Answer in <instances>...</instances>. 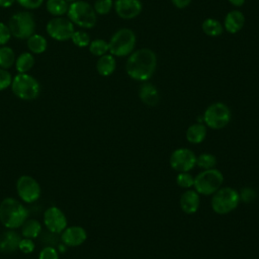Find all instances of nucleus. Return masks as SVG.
<instances>
[{
	"label": "nucleus",
	"mask_w": 259,
	"mask_h": 259,
	"mask_svg": "<svg viewBox=\"0 0 259 259\" xmlns=\"http://www.w3.org/2000/svg\"><path fill=\"white\" fill-rule=\"evenodd\" d=\"M157 68V56L154 51L143 48L128 55L125 63V72L130 78L146 82L154 75Z\"/></svg>",
	"instance_id": "obj_1"
},
{
	"label": "nucleus",
	"mask_w": 259,
	"mask_h": 259,
	"mask_svg": "<svg viewBox=\"0 0 259 259\" xmlns=\"http://www.w3.org/2000/svg\"><path fill=\"white\" fill-rule=\"evenodd\" d=\"M28 214L27 208L13 197H6L0 202V222L6 229L20 228Z\"/></svg>",
	"instance_id": "obj_2"
},
{
	"label": "nucleus",
	"mask_w": 259,
	"mask_h": 259,
	"mask_svg": "<svg viewBox=\"0 0 259 259\" xmlns=\"http://www.w3.org/2000/svg\"><path fill=\"white\" fill-rule=\"evenodd\" d=\"M68 18L82 28H92L97 22V14L91 4L83 0L72 2L68 8Z\"/></svg>",
	"instance_id": "obj_3"
},
{
	"label": "nucleus",
	"mask_w": 259,
	"mask_h": 259,
	"mask_svg": "<svg viewBox=\"0 0 259 259\" xmlns=\"http://www.w3.org/2000/svg\"><path fill=\"white\" fill-rule=\"evenodd\" d=\"M11 90L13 94L22 100H33L40 93L39 82L27 73H18L12 78Z\"/></svg>",
	"instance_id": "obj_4"
},
{
	"label": "nucleus",
	"mask_w": 259,
	"mask_h": 259,
	"mask_svg": "<svg viewBox=\"0 0 259 259\" xmlns=\"http://www.w3.org/2000/svg\"><path fill=\"white\" fill-rule=\"evenodd\" d=\"M136 40V34L132 29L120 28L110 37L108 41V52L114 57H126L134 52Z\"/></svg>",
	"instance_id": "obj_5"
},
{
	"label": "nucleus",
	"mask_w": 259,
	"mask_h": 259,
	"mask_svg": "<svg viewBox=\"0 0 259 259\" xmlns=\"http://www.w3.org/2000/svg\"><path fill=\"white\" fill-rule=\"evenodd\" d=\"M11 35L18 39H27L35 30V20L29 11H18L13 13L8 20Z\"/></svg>",
	"instance_id": "obj_6"
},
{
	"label": "nucleus",
	"mask_w": 259,
	"mask_h": 259,
	"mask_svg": "<svg viewBox=\"0 0 259 259\" xmlns=\"http://www.w3.org/2000/svg\"><path fill=\"white\" fill-rule=\"evenodd\" d=\"M223 182V173L215 168H211L202 170L194 177L193 187L198 194L212 195L217 190L222 187Z\"/></svg>",
	"instance_id": "obj_7"
},
{
	"label": "nucleus",
	"mask_w": 259,
	"mask_h": 259,
	"mask_svg": "<svg viewBox=\"0 0 259 259\" xmlns=\"http://www.w3.org/2000/svg\"><path fill=\"white\" fill-rule=\"evenodd\" d=\"M239 192L232 187H221L211 197L210 205L218 214H227L233 211L240 202Z\"/></svg>",
	"instance_id": "obj_8"
},
{
	"label": "nucleus",
	"mask_w": 259,
	"mask_h": 259,
	"mask_svg": "<svg viewBox=\"0 0 259 259\" xmlns=\"http://www.w3.org/2000/svg\"><path fill=\"white\" fill-rule=\"evenodd\" d=\"M232 118L231 109L223 102H214L208 105L202 115L203 123L212 130H221L229 124Z\"/></svg>",
	"instance_id": "obj_9"
},
{
	"label": "nucleus",
	"mask_w": 259,
	"mask_h": 259,
	"mask_svg": "<svg viewBox=\"0 0 259 259\" xmlns=\"http://www.w3.org/2000/svg\"><path fill=\"white\" fill-rule=\"evenodd\" d=\"M48 34L58 41H65L71 39L74 33V23L67 17L55 16L50 19L46 25Z\"/></svg>",
	"instance_id": "obj_10"
},
{
	"label": "nucleus",
	"mask_w": 259,
	"mask_h": 259,
	"mask_svg": "<svg viewBox=\"0 0 259 259\" xmlns=\"http://www.w3.org/2000/svg\"><path fill=\"white\" fill-rule=\"evenodd\" d=\"M16 191L18 196L26 203L36 201L41 193L38 182L29 175H22L16 181Z\"/></svg>",
	"instance_id": "obj_11"
},
{
	"label": "nucleus",
	"mask_w": 259,
	"mask_h": 259,
	"mask_svg": "<svg viewBox=\"0 0 259 259\" xmlns=\"http://www.w3.org/2000/svg\"><path fill=\"white\" fill-rule=\"evenodd\" d=\"M169 163L177 172H189L196 164V156L187 148H178L172 152Z\"/></svg>",
	"instance_id": "obj_12"
},
{
	"label": "nucleus",
	"mask_w": 259,
	"mask_h": 259,
	"mask_svg": "<svg viewBox=\"0 0 259 259\" xmlns=\"http://www.w3.org/2000/svg\"><path fill=\"white\" fill-rule=\"evenodd\" d=\"M44 223L48 231L55 234H61L67 228V218L57 206H51L45 211Z\"/></svg>",
	"instance_id": "obj_13"
},
{
	"label": "nucleus",
	"mask_w": 259,
	"mask_h": 259,
	"mask_svg": "<svg viewBox=\"0 0 259 259\" xmlns=\"http://www.w3.org/2000/svg\"><path fill=\"white\" fill-rule=\"evenodd\" d=\"M113 7L116 14L122 19H133L140 15L143 9L140 0H115Z\"/></svg>",
	"instance_id": "obj_14"
},
{
	"label": "nucleus",
	"mask_w": 259,
	"mask_h": 259,
	"mask_svg": "<svg viewBox=\"0 0 259 259\" xmlns=\"http://www.w3.org/2000/svg\"><path fill=\"white\" fill-rule=\"evenodd\" d=\"M87 239V233L80 226H72L66 228L61 233V241L68 247H77L82 245Z\"/></svg>",
	"instance_id": "obj_15"
},
{
	"label": "nucleus",
	"mask_w": 259,
	"mask_h": 259,
	"mask_svg": "<svg viewBox=\"0 0 259 259\" xmlns=\"http://www.w3.org/2000/svg\"><path fill=\"white\" fill-rule=\"evenodd\" d=\"M179 204L182 211H184L185 213L187 214L194 213L199 208V204H200L199 194L195 190H192L189 188L185 190L180 196Z\"/></svg>",
	"instance_id": "obj_16"
},
{
	"label": "nucleus",
	"mask_w": 259,
	"mask_h": 259,
	"mask_svg": "<svg viewBox=\"0 0 259 259\" xmlns=\"http://www.w3.org/2000/svg\"><path fill=\"white\" fill-rule=\"evenodd\" d=\"M21 240L20 235L12 229H7L0 234V252L12 253L18 249V244Z\"/></svg>",
	"instance_id": "obj_17"
},
{
	"label": "nucleus",
	"mask_w": 259,
	"mask_h": 259,
	"mask_svg": "<svg viewBox=\"0 0 259 259\" xmlns=\"http://www.w3.org/2000/svg\"><path fill=\"white\" fill-rule=\"evenodd\" d=\"M245 24V16L240 10H231L224 19V29L229 33L235 34L239 32Z\"/></svg>",
	"instance_id": "obj_18"
},
{
	"label": "nucleus",
	"mask_w": 259,
	"mask_h": 259,
	"mask_svg": "<svg viewBox=\"0 0 259 259\" xmlns=\"http://www.w3.org/2000/svg\"><path fill=\"white\" fill-rule=\"evenodd\" d=\"M139 97L141 101L148 106H155L160 100V94L157 87L147 81L140 86Z\"/></svg>",
	"instance_id": "obj_19"
},
{
	"label": "nucleus",
	"mask_w": 259,
	"mask_h": 259,
	"mask_svg": "<svg viewBox=\"0 0 259 259\" xmlns=\"http://www.w3.org/2000/svg\"><path fill=\"white\" fill-rule=\"evenodd\" d=\"M116 68V61L111 54H105L98 58L96 62L97 73L103 77L110 76Z\"/></svg>",
	"instance_id": "obj_20"
},
{
	"label": "nucleus",
	"mask_w": 259,
	"mask_h": 259,
	"mask_svg": "<svg viewBox=\"0 0 259 259\" xmlns=\"http://www.w3.org/2000/svg\"><path fill=\"white\" fill-rule=\"evenodd\" d=\"M186 140L190 144H200L206 137V126L204 123L196 122L188 126L185 133Z\"/></svg>",
	"instance_id": "obj_21"
},
{
	"label": "nucleus",
	"mask_w": 259,
	"mask_h": 259,
	"mask_svg": "<svg viewBox=\"0 0 259 259\" xmlns=\"http://www.w3.org/2000/svg\"><path fill=\"white\" fill-rule=\"evenodd\" d=\"M27 48L31 54L39 55L47 51L48 49V40L47 38L38 33L31 34L26 40Z\"/></svg>",
	"instance_id": "obj_22"
},
{
	"label": "nucleus",
	"mask_w": 259,
	"mask_h": 259,
	"mask_svg": "<svg viewBox=\"0 0 259 259\" xmlns=\"http://www.w3.org/2000/svg\"><path fill=\"white\" fill-rule=\"evenodd\" d=\"M20 228H21V235L24 238L35 239L41 234V225L37 220H34V219L26 220Z\"/></svg>",
	"instance_id": "obj_23"
},
{
	"label": "nucleus",
	"mask_w": 259,
	"mask_h": 259,
	"mask_svg": "<svg viewBox=\"0 0 259 259\" xmlns=\"http://www.w3.org/2000/svg\"><path fill=\"white\" fill-rule=\"evenodd\" d=\"M15 69L18 73L29 72L34 65V57L30 52L21 53L15 60Z\"/></svg>",
	"instance_id": "obj_24"
},
{
	"label": "nucleus",
	"mask_w": 259,
	"mask_h": 259,
	"mask_svg": "<svg viewBox=\"0 0 259 259\" xmlns=\"http://www.w3.org/2000/svg\"><path fill=\"white\" fill-rule=\"evenodd\" d=\"M201 29L204 32V34L211 37L220 36L224 32L223 24L218 19H214L211 17L203 20L201 24Z\"/></svg>",
	"instance_id": "obj_25"
},
{
	"label": "nucleus",
	"mask_w": 259,
	"mask_h": 259,
	"mask_svg": "<svg viewBox=\"0 0 259 259\" xmlns=\"http://www.w3.org/2000/svg\"><path fill=\"white\" fill-rule=\"evenodd\" d=\"M47 11L54 16H63L68 12V2L66 0H47Z\"/></svg>",
	"instance_id": "obj_26"
},
{
	"label": "nucleus",
	"mask_w": 259,
	"mask_h": 259,
	"mask_svg": "<svg viewBox=\"0 0 259 259\" xmlns=\"http://www.w3.org/2000/svg\"><path fill=\"white\" fill-rule=\"evenodd\" d=\"M16 57L14 51L7 46H2L0 48V68L9 69L15 63Z\"/></svg>",
	"instance_id": "obj_27"
},
{
	"label": "nucleus",
	"mask_w": 259,
	"mask_h": 259,
	"mask_svg": "<svg viewBox=\"0 0 259 259\" xmlns=\"http://www.w3.org/2000/svg\"><path fill=\"white\" fill-rule=\"evenodd\" d=\"M89 52L96 57H101L109 51L108 41L102 38H95L89 44Z\"/></svg>",
	"instance_id": "obj_28"
},
{
	"label": "nucleus",
	"mask_w": 259,
	"mask_h": 259,
	"mask_svg": "<svg viewBox=\"0 0 259 259\" xmlns=\"http://www.w3.org/2000/svg\"><path fill=\"white\" fill-rule=\"evenodd\" d=\"M196 166H198L202 170L214 168L217 165V158L214 155L210 153H203L196 157Z\"/></svg>",
	"instance_id": "obj_29"
},
{
	"label": "nucleus",
	"mask_w": 259,
	"mask_h": 259,
	"mask_svg": "<svg viewBox=\"0 0 259 259\" xmlns=\"http://www.w3.org/2000/svg\"><path fill=\"white\" fill-rule=\"evenodd\" d=\"M71 40L73 41V44L79 48H85L88 47L91 39H90V35L84 31V30H77L74 31V33L71 36Z\"/></svg>",
	"instance_id": "obj_30"
},
{
	"label": "nucleus",
	"mask_w": 259,
	"mask_h": 259,
	"mask_svg": "<svg viewBox=\"0 0 259 259\" xmlns=\"http://www.w3.org/2000/svg\"><path fill=\"white\" fill-rule=\"evenodd\" d=\"M176 183L181 188L189 189L193 186L194 177L189 172H178V175L176 176Z\"/></svg>",
	"instance_id": "obj_31"
},
{
	"label": "nucleus",
	"mask_w": 259,
	"mask_h": 259,
	"mask_svg": "<svg viewBox=\"0 0 259 259\" xmlns=\"http://www.w3.org/2000/svg\"><path fill=\"white\" fill-rule=\"evenodd\" d=\"M113 7L112 0H95L93 4V8L96 14L99 15H106L108 14Z\"/></svg>",
	"instance_id": "obj_32"
},
{
	"label": "nucleus",
	"mask_w": 259,
	"mask_h": 259,
	"mask_svg": "<svg viewBox=\"0 0 259 259\" xmlns=\"http://www.w3.org/2000/svg\"><path fill=\"white\" fill-rule=\"evenodd\" d=\"M38 259H59V252L53 246H45L38 254Z\"/></svg>",
	"instance_id": "obj_33"
},
{
	"label": "nucleus",
	"mask_w": 259,
	"mask_h": 259,
	"mask_svg": "<svg viewBox=\"0 0 259 259\" xmlns=\"http://www.w3.org/2000/svg\"><path fill=\"white\" fill-rule=\"evenodd\" d=\"M11 82H12L11 74L6 69L0 68V91L5 90L9 86H11Z\"/></svg>",
	"instance_id": "obj_34"
},
{
	"label": "nucleus",
	"mask_w": 259,
	"mask_h": 259,
	"mask_svg": "<svg viewBox=\"0 0 259 259\" xmlns=\"http://www.w3.org/2000/svg\"><path fill=\"white\" fill-rule=\"evenodd\" d=\"M34 247H35V245H34L32 239H28V238L21 239L18 244V249L24 254L31 253L34 250Z\"/></svg>",
	"instance_id": "obj_35"
},
{
	"label": "nucleus",
	"mask_w": 259,
	"mask_h": 259,
	"mask_svg": "<svg viewBox=\"0 0 259 259\" xmlns=\"http://www.w3.org/2000/svg\"><path fill=\"white\" fill-rule=\"evenodd\" d=\"M16 2L24 9L33 10L39 8L44 3V0H16Z\"/></svg>",
	"instance_id": "obj_36"
},
{
	"label": "nucleus",
	"mask_w": 259,
	"mask_h": 259,
	"mask_svg": "<svg viewBox=\"0 0 259 259\" xmlns=\"http://www.w3.org/2000/svg\"><path fill=\"white\" fill-rule=\"evenodd\" d=\"M11 36L12 35L8 25L0 21V46H5L9 41Z\"/></svg>",
	"instance_id": "obj_37"
},
{
	"label": "nucleus",
	"mask_w": 259,
	"mask_h": 259,
	"mask_svg": "<svg viewBox=\"0 0 259 259\" xmlns=\"http://www.w3.org/2000/svg\"><path fill=\"white\" fill-rule=\"evenodd\" d=\"M171 2L176 8L184 9L191 3V0H171Z\"/></svg>",
	"instance_id": "obj_38"
},
{
	"label": "nucleus",
	"mask_w": 259,
	"mask_h": 259,
	"mask_svg": "<svg viewBox=\"0 0 259 259\" xmlns=\"http://www.w3.org/2000/svg\"><path fill=\"white\" fill-rule=\"evenodd\" d=\"M15 2L16 0H0V7L8 8V7H11Z\"/></svg>",
	"instance_id": "obj_39"
},
{
	"label": "nucleus",
	"mask_w": 259,
	"mask_h": 259,
	"mask_svg": "<svg viewBox=\"0 0 259 259\" xmlns=\"http://www.w3.org/2000/svg\"><path fill=\"white\" fill-rule=\"evenodd\" d=\"M228 1L235 7H241L245 3V0H228Z\"/></svg>",
	"instance_id": "obj_40"
},
{
	"label": "nucleus",
	"mask_w": 259,
	"mask_h": 259,
	"mask_svg": "<svg viewBox=\"0 0 259 259\" xmlns=\"http://www.w3.org/2000/svg\"><path fill=\"white\" fill-rule=\"evenodd\" d=\"M67 2H70V3H72V2H74V1H77V0H66Z\"/></svg>",
	"instance_id": "obj_41"
}]
</instances>
